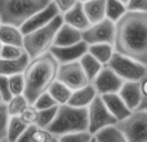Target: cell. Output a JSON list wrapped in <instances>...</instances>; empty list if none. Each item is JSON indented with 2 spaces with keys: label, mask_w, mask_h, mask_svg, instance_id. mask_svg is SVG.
Returning <instances> with one entry per match:
<instances>
[{
  "label": "cell",
  "mask_w": 147,
  "mask_h": 142,
  "mask_svg": "<svg viewBox=\"0 0 147 142\" xmlns=\"http://www.w3.org/2000/svg\"><path fill=\"white\" fill-rule=\"evenodd\" d=\"M49 52L53 54L59 65L69 64V62L79 61L88 52V44L81 40L80 43L69 47H52Z\"/></svg>",
  "instance_id": "12"
},
{
  "label": "cell",
  "mask_w": 147,
  "mask_h": 142,
  "mask_svg": "<svg viewBox=\"0 0 147 142\" xmlns=\"http://www.w3.org/2000/svg\"><path fill=\"white\" fill-rule=\"evenodd\" d=\"M36 125H30L25 132L21 135V137L17 140V142H31V137H32V132L35 129Z\"/></svg>",
  "instance_id": "40"
},
{
  "label": "cell",
  "mask_w": 147,
  "mask_h": 142,
  "mask_svg": "<svg viewBox=\"0 0 147 142\" xmlns=\"http://www.w3.org/2000/svg\"><path fill=\"white\" fill-rule=\"evenodd\" d=\"M141 91H142L143 99H147V75L141 79Z\"/></svg>",
  "instance_id": "41"
},
{
  "label": "cell",
  "mask_w": 147,
  "mask_h": 142,
  "mask_svg": "<svg viewBox=\"0 0 147 142\" xmlns=\"http://www.w3.org/2000/svg\"><path fill=\"white\" fill-rule=\"evenodd\" d=\"M127 12V5L120 0H107L106 1V18L111 20L112 22L119 21Z\"/></svg>",
  "instance_id": "26"
},
{
  "label": "cell",
  "mask_w": 147,
  "mask_h": 142,
  "mask_svg": "<svg viewBox=\"0 0 147 142\" xmlns=\"http://www.w3.org/2000/svg\"><path fill=\"white\" fill-rule=\"evenodd\" d=\"M32 105L38 110H47V109H51V107H54V106H59V105H57V102L54 101L53 97H52L48 92H44L43 94H40Z\"/></svg>",
  "instance_id": "35"
},
{
  "label": "cell",
  "mask_w": 147,
  "mask_h": 142,
  "mask_svg": "<svg viewBox=\"0 0 147 142\" xmlns=\"http://www.w3.org/2000/svg\"><path fill=\"white\" fill-rule=\"evenodd\" d=\"M94 137H96L97 142H127V140L123 137V135L117 131L115 125L98 132Z\"/></svg>",
  "instance_id": "28"
},
{
  "label": "cell",
  "mask_w": 147,
  "mask_h": 142,
  "mask_svg": "<svg viewBox=\"0 0 147 142\" xmlns=\"http://www.w3.org/2000/svg\"><path fill=\"white\" fill-rule=\"evenodd\" d=\"M1 102H3V98H1V96H0V103H1Z\"/></svg>",
  "instance_id": "48"
},
{
  "label": "cell",
  "mask_w": 147,
  "mask_h": 142,
  "mask_svg": "<svg viewBox=\"0 0 147 142\" xmlns=\"http://www.w3.org/2000/svg\"><path fill=\"white\" fill-rule=\"evenodd\" d=\"M80 3H85V1H88V0H79Z\"/></svg>",
  "instance_id": "47"
},
{
  "label": "cell",
  "mask_w": 147,
  "mask_h": 142,
  "mask_svg": "<svg viewBox=\"0 0 147 142\" xmlns=\"http://www.w3.org/2000/svg\"><path fill=\"white\" fill-rule=\"evenodd\" d=\"M9 79V91L12 96H20L25 93V78L23 74H16V75L8 76Z\"/></svg>",
  "instance_id": "30"
},
{
  "label": "cell",
  "mask_w": 147,
  "mask_h": 142,
  "mask_svg": "<svg viewBox=\"0 0 147 142\" xmlns=\"http://www.w3.org/2000/svg\"><path fill=\"white\" fill-rule=\"evenodd\" d=\"M38 115H39V110L34 106L32 103H30L22 112H21L20 118L23 123H26L27 125H36L38 122Z\"/></svg>",
  "instance_id": "34"
},
{
  "label": "cell",
  "mask_w": 147,
  "mask_h": 142,
  "mask_svg": "<svg viewBox=\"0 0 147 142\" xmlns=\"http://www.w3.org/2000/svg\"><path fill=\"white\" fill-rule=\"evenodd\" d=\"M97 96L98 94H97L94 87L92 85V83H89L88 85L83 87V88L72 91V94L70 97L67 105L74 106V107H80V109H86Z\"/></svg>",
  "instance_id": "17"
},
{
  "label": "cell",
  "mask_w": 147,
  "mask_h": 142,
  "mask_svg": "<svg viewBox=\"0 0 147 142\" xmlns=\"http://www.w3.org/2000/svg\"><path fill=\"white\" fill-rule=\"evenodd\" d=\"M90 142H97V140H96V137H93V140H92Z\"/></svg>",
  "instance_id": "46"
},
{
  "label": "cell",
  "mask_w": 147,
  "mask_h": 142,
  "mask_svg": "<svg viewBox=\"0 0 147 142\" xmlns=\"http://www.w3.org/2000/svg\"><path fill=\"white\" fill-rule=\"evenodd\" d=\"M51 3L52 0H0V22L21 28Z\"/></svg>",
  "instance_id": "3"
},
{
  "label": "cell",
  "mask_w": 147,
  "mask_h": 142,
  "mask_svg": "<svg viewBox=\"0 0 147 142\" xmlns=\"http://www.w3.org/2000/svg\"><path fill=\"white\" fill-rule=\"evenodd\" d=\"M10 115L8 112L7 103L1 102L0 103V141L7 140V131H8V124H9Z\"/></svg>",
  "instance_id": "32"
},
{
  "label": "cell",
  "mask_w": 147,
  "mask_h": 142,
  "mask_svg": "<svg viewBox=\"0 0 147 142\" xmlns=\"http://www.w3.org/2000/svg\"><path fill=\"white\" fill-rule=\"evenodd\" d=\"M57 110H58V106L51 107V109H47V110H39L36 127L43 128V129H47V128L52 124V122L54 120V118H56Z\"/></svg>",
  "instance_id": "29"
},
{
  "label": "cell",
  "mask_w": 147,
  "mask_h": 142,
  "mask_svg": "<svg viewBox=\"0 0 147 142\" xmlns=\"http://www.w3.org/2000/svg\"><path fill=\"white\" fill-rule=\"evenodd\" d=\"M62 23H63L62 14H58L48 25L23 35V49L31 60L51 51Z\"/></svg>",
  "instance_id": "5"
},
{
  "label": "cell",
  "mask_w": 147,
  "mask_h": 142,
  "mask_svg": "<svg viewBox=\"0 0 147 142\" xmlns=\"http://www.w3.org/2000/svg\"><path fill=\"white\" fill-rule=\"evenodd\" d=\"M106 66L110 67L124 81H138L147 75V69L145 65L116 52Z\"/></svg>",
  "instance_id": "8"
},
{
  "label": "cell",
  "mask_w": 147,
  "mask_h": 142,
  "mask_svg": "<svg viewBox=\"0 0 147 142\" xmlns=\"http://www.w3.org/2000/svg\"><path fill=\"white\" fill-rule=\"evenodd\" d=\"M31 58L27 53H25L22 57L17 60H4L0 58V75L12 76L16 74H23L26 67L28 66Z\"/></svg>",
  "instance_id": "19"
},
{
  "label": "cell",
  "mask_w": 147,
  "mask_h": 142,
  "mask_svg": "<svg viewBox=\"0 0 147 142\" xmlns=\"http://www.w3.org/2000/svg\"><path fill=\"white\" fill-rule=\"evenodd\" d=\"M127 10H129V12H147V0H128Z\"/></svg>",
  "instance_id": "38"
},
{
  "label": "cell",
  "mask_w": 147,
  "mask_h": 142,
  "mask_svg": "<svg viewBox=\"0 0 147 142\" xmlns=\"http://www.w3.org/2000/svg\"><path fill=\"white\" fill-rule=\"evenodd\" d=\"M0 142H8V141H7V140H4V141H0Z\"/></svg>",
  "instance_id": "49"
},
{
  "label": "cell",
  "mask_w": 147,
  "mask_h": 142,
  "mask_svg": "<svg viewBox=\"0 0 147 142\" xmlns=\"http://www.w3.org/2000/svg\"><path fill=\"white\" fill-rule=\"evenodd\" d=\"M86 111H88V132L93 136L109 127H114L117 123L99 94L86 107Z\"/></svg>",
  "instance_id": "7"
},
{
  "label": "cell",
  "mask_w": 147,
  "mask_h": 142,
  "mask_svg": "<svg viewBox=\"0 0 147 142\" xmlns=\"http://www.w3.org/2000/svg\"><path fill=\"white\" fill-rule=\"evenodd\" d=\"M94 136L89 133L88 131L85 132H76V133H69V135L59 136L58 142H90Z\"/></svg>",
  "instance_id": "31"
},
{
  "label": "cell",
  "mask_w": 147,
  "mask_h": 142,
  "mask_svg": "<svg viewBox=\"0 0 147 142\" xmlns=\"http://www.w3.org/2000/svg\"><path fill=\"white\" fill-rule=\"evenodd\" d=\"M88 53H90L103 66H106L109 64V61L111 60V57L114 56L115 49L112 44H107V43L92 44V45H88Z\"/></svg>",
  "instance_id": "22"
},
{
  "label": "cell",
  "mask_w": 147,
  "mask_h": 142,
  "mask_svg": "<svg viewBox=\"0 0 147 142\" xmlns=\"http://www.w3.org/2000/svg\"><path fill=\"white\" fill-rule=\"evenodd\" d=\"M25 49L23 47L17 45H3L1 53H0V58L4 60H17L25 54Z\"/></svg>",
  "instance_id": "33"
},
{
  "label": "cell",
  "mask_w": 147,
  "mask_h": 142,
  "mask_svg": "<svg viewBox=\"0 0 147 142\" xmlns=\"http://www.w3.org/2000/svg\"><path fill=\"white\" fill-rule=\"evenodd\" d=\"M103 99L106 107L109 109V111L115 116V119L117 122L125 119L127 116H129L132 110L125 105V102L121 99V97L119 96V93H110V94H103L101 96Z\"/></svg>",
  "instance_id": "16"
},
{
  "label": "cell",
  "mask_w": 147,
  "mask_h": 142,
  "mask_svg": "<svg viewBox=\"0 0 147 142\" xmlns=\"http://www.w3.org/2000/svg\"><path fill=\"white\" fill-rule=\"evenodd\" d=\"M47 131L54 137L85 132L88 131V111L86 109L74 107L70 105H59L56 118Z\"/></svg>",
  "instance_id": "4"
},
{
  "label": "cell",
  "mask_w": 147,
  "mask_h": 142,
  "mask_svg": "<svg viewBox=\"0 0 147 142\" xmlns=\"http://www.w3.org/2000/svg\"><path fill=\"white\" fill-rule=\"evenodd\" d=\"M57 80L67 85L71 91H76L79 88L88 85L89 81L85 71L83 70L80 61H74L69 64H61L57 71Z\"/></svg>",
  "instance_id": "9"
},
{
  "label": "cell",
  "mask_w": 147,
  "mask_h": 142,
  "mask_svg": "<svg viewBox=\"0 0 147 142\" xmlns=\"http://www.w3.org/2000/svg\"><path fill=\"white\" fill-rule=\"evenodd\" d=\"M58 14H61L59 10L57 9V7L53 3H51L48 7L41 9L40 12H38L35 16H32L27 22L23 23L20 30L22 31L23 35H26V34L31 32V31H35V30H38V28L43 27V26L48 25V23L51 22L54 17H57Z\"/></svg>",
  "instance_id": "13"
},
{
  "label": "cell",
  "mask_w": 147,
  "mask_h": 142,
  "mask_svg": "<svg viewBox=\"0 0 147 142\" xmlns=\"http://www.w3.org/2000/svg\"><path fill=\"white\" fill-rule=\"evenodd\" d=\"M52 142H58V138L54 137V136H53V141H52Z\"/></svg>",
  "instance_id": "43"
},
{
  "label": "cell",
  "mask_w": 147,
  "mask_h": 142,
  "mask_svg": "<svg viewBox=\"0 0 147 142\" xmlns=\"http://www.w3.org/2000/svg\"><path fill=\"white\" fill-rule=\"evenodd\" d=\"M0 23H1V22H0Z\"/></svg>",
  "instance_id": "51"
},
{
  "label": "cell",
  "mask_w": 147,
  "mask_h": 142,
  "mask_svg": "<svg viewBox=\"0 0 147 142\" xmlns=\"http://www.w3.org/2000/svg\"><path fill=\"white\" fill-rule=\"evenodd\" d=\"M106 1L107 0H88L83 3L84 12L90 25L106 18Z\"/></svg>",
  "instance_id": "20"
},
{
  "label": "cell",
  "mask_w": 147,
  "mask_h": 142,
  "mask_svg": "<svg viewBox=\"0 0 147 142\" xmlns=\"http://www.w3.org/2000/svg\"><path fill=\"white\" fill-rule=\"evenodd\" d=\"M52 141H53V136L48 131L35 127V129L32 132V137H31V142H52Z\"/></svg>",
  "instance_id": "36"
},
{
  "label": "cell",
  "mask_w": 147,
  "mask_h": 142,
  "mask_svg": "<svg viewBox=\"0 0 147 142\" xmlns=\"http://www.w3.org/2000/svg\"><path fill=\"white\" fill-rule=\"evenodd\" d=\"M78 1L79 0H52V3L57 7V9L59 10L61 14H63L67 10H70Z\"/></svg>",
  "instance_id": "39"
},
{
  "label": "cell",
  "mask_w": 147,
  "mask_h": 142,
  "mask_svg": "<svg viewBox=\"0 0 147 142\" xmlns=\"http://www.w3.org/2000/svg\"><path fill=\"white\" fill-rule=\"evenodd\" d=\"M30 105L25 94H20V96H13L9 101L7 102V109L10 116H20L21 112Z\"/></svg>",
  "instance_id": "27"
},
{
  "label": "cell",
  "mask_w": 147,
  "mask_h": 142,
  "mask_svg": "<svg viewBox=\"0 0 147 142\" xmlns=\"http://www.w3.org/2000/svg\"><path fill=\"white\" fill-rule=\"evenodd\" d=\"M120 1H121V3H124V4H125V5H127V3H128V0H120Z\"/></svg>",
  "instance_id": "44"
},
{
  "label": "cell",
  "mask_w": 147,
  "mask_h": 142,
  "mask_svg": "<svg viewBox=\"0 0 147 142\" xmlns=\"http://www.w3.org/2000/svg\"><path fill=\"white\" fill-rule=\"evenodd\" d=\"M30 125L23 123L20 116H10L9 124H8L7 131V141L8 142H17V140L21 137L23 132H25Z\"/></svg>",
  "instance_id": "25"
},
{
  "label": "cell",
  "mask_w": 147,
  "mask_h": 142,
  "mask_svg": "<svg viewBox=\"0 0 147 142\" xmlns=\"http://www.w3.org/2000/svg\"><path fill=\"white\" fill-rule=\"evenodd\" d=\"M114 49L147 66V12L128 10L115 22Z\"/></svg>",
  "instance_id": "1"
},
{
  "label": "cell",
  "mask_w": 147,
  "mask_h": 142,
  "mask_svg": "<svg viewBox=\"0 0 147 142\" xmlns=\"http://www.w3.org/2000/svg\"><path fill=\"white\" fill-rule=\"evenodd\" d=\"M49 94L53 97V99L57 102V105H67L69 99L72 94V91L67 85H65L63 83H61L59 80H54L52 83V85L49 87L48 91Z\"/></svg>",
  "instance_id": "23"
},
{
  "label": "cell",
  "mask_w": 147,
  "mask_h": 142,
  "mask_svg": "<svg viewBox=\"0 0 147 142\" xmlns=\"http://www.w3.org/2000/svg\"><path fill=\"white\" fill-rule=\"evenodd\" d=\"M81 38H83V41H85L88 45L101 43H107L114 45L115 22H112L109 18H105L99 22L93 23L81 32Z\"/></svg>",
  "instance_id": "10"
},
{
  "label": "cell",
  "mask_w": 147,
  "mask_h": 142,
  "mask_svg": "<svg viewBox=\"0 0 147 142\" xmlns=\"http://www.w3.org/2000/svg\"><path fill=\"white\" fill-rule=\"evenodd\" d=\"M81 40H83L81 31L76 30L72 26L63 22L56 35L53 47H69V45H74V44L80 43Z\"/></svg>",
  "instance_id": "18"
},
{
  "label": "cell",
  "mask_w": 147,
  "mask_h": 142,
  "mask_svg": "<svg viewBox=\"0 0 147 142\" xmlns=\"http://www.w3.org/2000/svg\"><path fill=\"white\" fill-rule=\"evenodd\" d=\"M79 61H80V65H81V67H83V70L85 71L89 81L93 80V79L98 75L99 71L102 70V67H103V65H102L101 62L97 61V60L94 58L90 53H88V52H86Z\"/></svg>",
  "instance_id": "24"
},
{
  "label": "cell",
  "mask_w": 147,
  "mask_h": 142,
  "mask_svg": "<svg viewBox=\"0 0 147 142\" xmlns=\"http://www.w3.org/2000/svg\"><path fill=\"white\" fill-rule=\"evenodd\" d=\"M0 96L3 98V102H5V103L13 97L9 91V79H8V76L4 75H0Z\"/></svg>",
  "instance_id": "37"
},
{
  "label": "cell",
  "mask_w": 147,
  "mask_h": 142,
  "mask_svg": "<svg viewBox=\"0 0 147 142\" xmlns=\"http://www.w3.org/2000/svg\"><path fill=\"white\" fill-rule=\"evenodd\" d=\"M1 49H3V44H1V41H0V53H1Z\"/></svg>",
  "instance_id": "45"
},
{
  "label": "cell",
  "mask_w": 147,
  "mask_h": 142,
  "mask_svg": "<svg viewBox=\"0 0 147 142\" xmlns=\"http://www.w3.org/2000/svg\"><path fill=\"white\" fill-rule=\"evenodd\" d=\"M62 18H63L65 23L72 26L74 28L81 31V32L90 26V22H89V20L86 18V14H85V12H84L83 3H80V1H78L71 9L67 10L66 13H63Z\"/></svg>",
  "instance_id": "15"
},
{
  "label": "cell",
  "mask_w": 147,
  "mask_h": 142,
  "mask_svg": "<svg viewBox=\"0 0 147 142\" xmlns=\"http://www.w3.org/2000/svg\"><path fill=\"white\" fill-rule=\"evenodd\" d=\"M59 64L51 52L32 58L23 72L25 78V97L34 103L40 94L47 92L57 79Z\"/></svg>",
  "instance_id": "2"
},
{
  "label": "cell",
  "mask_w": 147,
  "mask_h": 142,
  "mask_svg": "<svg viewBox=\"0 0 147 142\" xmlns=\"http://www.w3.org/2000/svg\"><path fill=\"white\" fill-rule=\"evenodd\" d=\"M140 109H142V110H146V111H147V99H142V103H141Z\"/></svg>",
  "instance_id": "42"
},
{
  "label": "cell",
  "mask_w": 147,
  "mask_h": 142,
  "mask_svg": "<svg viewBox=\"0 0 147 142\" xmlns=\"http://www.w3.org/2000/svg\"><path fill=\"white\" fill-rule=\"evenodd\" d=\"M121 99L125 102L128 107L132 111L140 109L141 103H142V91H141V80L138 81H124L123 87L120 91L117 92Z\"/></svg>",
  "instance_id": "14"
},
{
  "label": "cell",
  "mask_w": 147,
  "mask_h": 142,
  "mask_svg": "<svg viewBox=\"0 0 147 142\" xmlns=\"http://www.w3.org/2000/svg\"><path fill=\"white\" fill-rule=\"evenodd\" d=\"M90 83L96 89L97 94L103 96V94L117 93L124 84V80L120 76H117L110 67L103 66L98 72V75Z\"/></svg>",
  "instance_id": "11"
},
{
  "label": "cell",
  "mask_w": 147,
  "mask_h": 142,
  "mask_svg": "<svg viewBox=\"0 0 147 142\" xmlns=\"http://www.w3.org/2000/svg\"><path fill=\"white\" fill-rule=\"evenodd\" d=\"M0 41L3 45L23 47V34L18 27L0 23Z\"/></svg>",
  "instance_id": "21"
},
{
  "label": "cell",
  "mask_w": 147,
  "mask_h": 142,
  "mask_svg": "<svg viewBox=\"0 0 147 142\" xmlns=\"http://www.w3.org/2000/svg\"><path fill=\"white\" fill-rule=\"evenodd\" d=\"M146 69H147V66H146Z\"/></svg>",
  "instance_id": "50"
},
{
  "label": "cell",
  "mask_w": 147,
  "mask_h": 142,
  "mask_svg": "<svg viewBox=\"0 0 147 142\" xmlns=\"http://www.w3.org/2000/svg\"><path fill=\"white\" fill-rule=\"evenodd\" d=\"M115 127L127 142H147V111L134 110L129 116L117 122Z\"/></svg>",
  "instance_id": "6"
}]
</instances>
